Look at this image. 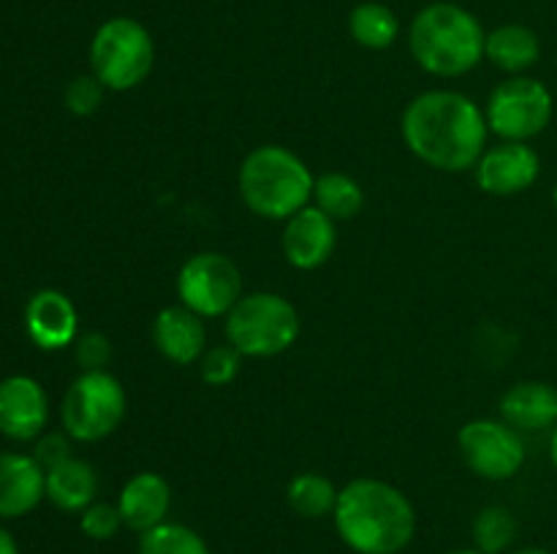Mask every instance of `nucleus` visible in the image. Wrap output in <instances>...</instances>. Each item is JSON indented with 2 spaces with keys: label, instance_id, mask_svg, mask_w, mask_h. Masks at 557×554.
I'll list each match as a JSON object with an SVG mask.
<instances>
[{
  "label": "nucleus",
  "instance_id": "nucleus-20",
  "mask_svg": "<svg viewBox=\"0 0 557 554\" xmlns=\"http://www.w3.org/2000/svg\"><path fill=\"white\" fill-rule=\"evenodd\" d=\"M484 58L495 65V68L506 71V74H517L533 68L542 58V41L536 33L528 25H500L484 38Z\"/></svg>",
  "mask_w": 557,
  "mask_h": 554
},
{
  "label": "nucleus",
  "instance_id": "nucleus-26",
  "mask_svg": "<svg viewBox=\"0 0 557 554\" xmlns=\"http://www.w3.org/2000/svg\"><path fill=\"white\" fill-rule=\"evenodd\" d=\"M243 353L234 345H215L207 348L199 358V373L207 386H228L239 375Z\"/></svg>",
  "mask_w": 557,
  "mask_h": 554
},
{
  "label": "nucleus",
  "instance_id": "nucleus-16",
  "mask_svg": "<svg viewBox=\"0 0 557 554\" xmlns=\"http://www.w3.org/2000/svg\"><path fill=\"white\" fill-rule=\"evenodd\" d=\"M117 508L123 514V525L134 532H147L152 527L169 521V508H172V487L161 473H136L120 489Z\"/></svg>",
  "mask_w": 557,
  "mask_h": 554
},
{
  "label": "nucleus",
  "instance_id": "nucleus-8",
  "mask_svg": "<svg viewBox=\"0 0 557 554\" xmlns=\"http://www.w3.org/2000/svg\"><path fill=\"white\" fill-rule=\"evenodd\" d=\"M555 112L553 92L533 76L500 81L487 101V128L504 141H528L542 134Z\"/></svg>",
  "mask_w": 557,
  "mask_h": 554
},
{
  "label": "nucleus",
  "instance_id": "nucleus-5",
  "mask_svg": "<svg viewBox=\"0 0 557 554\" xmlns=\"http://www.w3.org/2000/svg\"><path fill=\"white\" fill-rule=\"evenodd\" d=\"M299 329L297 307L272 291L245 293L226 315V342L243 356H277L297 342Z\"/></svg>",
  "mask_w": 557,
  "mask_h": 554
},
{
  "label": "nucleus",
  "instance_id": "nucleus-2",
  "mask_svg": "<svg viewBox=\"0 0 557 554\" xmlns=\"http://www.w3.org/2000/svg\"><path fill=\"white\" fill-rule=\"evenodd\" d=\"M337 536L357 554H400L417 532L411 500L381 478H354L337 494Z\"/></svg>",
  "mask_w": 557,
  "mask_h": 554
},
{
  "label": "nucleus",
  "instance_id": "nucleus-19",
  "mask_svg": "<svg viewBox=\"0 0 557 554\" xmlns=\"http://www.w3.org/2000/svg\"><path fill=\"white\" fill-rule=\"evenodd\" d=\"M44 476H47V498L52 500L54 508L74 514V511H85L87 505L96 503L98 476L90 462L69 456L60 465L49 467Z\"/></svg>",
  "mask_w": 557,
  "mask_h": 554
},
{
  "label": "nucleus",
  "instance_id": "nucleus-27",
  "mask_svg": "<svg viewBox=\"0 0 557 554\" xmlns=\"http://www.w3.org/2000/svg\"><path fill=\"white\" fill-rule=\"evenodd\" d=\"M82 532L92 541H109L120 532L123 525V514H120L117 505L112 503H90L85 511H82L79 519Z\"/></svg>",
  "mask_w": 557,
  "mask_h": 554
},
{
  "label": "nucleus",
  "instance_id": "nucleus-33",
  "mask_svg": "<svg viewBox=\"0 0 557 554\" xmlns=\"http://www.w3.org/2000/svg\"><path fill=\"white\" fill-rule=\"evenodd\" d=\"M511 554H553L549 549H542V546H525V549H517V552Z\"/></svg>",
  "mask_w": 557,
  "mask_h": 554
},
{
  "label": "nucleus",
  "instance_id": "nucleus-9",
  "mask_svg": "<svg viewBox=\"0 0 557 554\" xmlns=\"http://www.w3.org/2000/svg\"><path fill=\"white\" fill-rule=\"evenodd\" d=\"M180 304L194 310L201 318L228 315V310L243 299V275L228 255L205 253L190 255L177 275Z\"/></svg>",
  "mask_w": 557,
  "mask_h": 554
},
{
  "label": "nucleus",
  "instance_id": "nucleus-28",
  "mask_svg": "<svg viewBox=\"0 0 557 554\" xmlns=\"http://www.w3.org/2000/svg\"><path fill=\"white\" fill-rule=\"evenodd\" d=\"M103 92H107V87H103L96 76L87 74V76H76V79L65 87L63 98H65V106H69V112L79 114V117H87V114H92L101 109Z\"/></svg>",
  "mask_w": 557,
  "mask_h": 554
},
{
  "label": "nucleus",
  "instance_id": "nucleus-18",
  "mask_svg": "<svg viewBox=\"0 0 557 554\" xmlns=\"http://www.w3.org/2000/svg\"><path fill=\"white\" fill-rule=\"evenodd\" d=\"M500 418L517 432H542L557 424V389L544 380H520L500 396Z\"/></svg>",
  "mask_w": 557,
  "mask_h": 554
},
{
  "label": "nucleus",
  "instance_id": "nucleus-21",
  "mask_svg": "<svg viewBox=\"0 0 557 554\" xmlns=\"http://www.w3.org/2000/svg\"><path fill=\"white\" fill-rule=\"evenodd\" d=\"M313 201L332 221H354L364 206V190L343 172H326L315 177Z\"/></svg>",
  "mask_w": 557,
  "mask_h": 554
},
{
  "label": "nucleus",
  "instance_id": "nucleus-1",
  "mask_svg": "<svg viewBox=\"0 0 557 554\" xmlns=\"http://www.w3.org/2000/svg\"><path fill=\"white\" fill-rule=\"evenodd\" d=\"M403 141L408 150L438 172H468L487 147V117L468 96L430 90L413 98L403 112Z\"/></svg>",
  "mask_w": 557,
  "mask_h": 554
},
{
  "label": "nucleus",
  "instance_id": "nucleus-10",
  "mask_svg": "<svg viewBox=\"0 0 557 554\" xmlns=\"http://www.w3.org/2000/svg\"><path fill=\"white\" fill-rule=\"evenodd\" d=\"M457 445L466 465L487 481H509L525 465V443L520 432L495 418L468 421L457 435Z\"/></svg>",
  "mask_w": 557,
  "mask_h": 554
},
{
  "label": "nucleus",
  "instance_id": "nucleus-15",
  "mask_svg": "<svg viewBox=\"0 0 557 554\" xmlns=\"http://www.w3.org/2000/svg\"><path fill=\"white\" fill-rule=\"evenodd\" d=\"M25 326L30 340L44 351H60L76 340L79 315L74 302L63 291L44 288L27 302Z\"/></svg>",
  "mask_w": 557,
  "mask_h": 554
},
{
  "label": "nucleus",
  "instance_id": "nucleus-30",
  "mask_svg": "<svg viewBox=\"0 0 557 554\" xmlns=\"http://www.w3.org/2000/svg\"><path fill=\"white\" fill-rule=\"evenodd\" d=\"M69 456H74V454H71L69 438H65V435H60V432L44 435V438L36 443V451H33V459H36L38 465L44 467V473H47L49 467L65 462Z\"/></svg>",
  "mask_w": 557,
  "mask_h": 554
},
{
  "label": "nucleus",
  "instance_id": "nucleus-34",
  "mask_svg": "<svg viewBox=\"0 0 557 554\" xmlns=\"http://www.w3.org/2000/svg\"><path fill=\"white\" fill-rule=\"evenodd\" d=\"M449 554H482V552H479V549H455V552Z\"/></svg>",
  "mask_w": 557,
  "mask_h": 554
},
{
  "label": "nucleus",
  "instance_id": "nucleus-13",
  "mask_svg": "<svg viewBox=\"0 0 557 554\" xmlns=\"http://www.w3.org/2000/svg\"><path fill=\"white\" fill-rule=\"evenodd\" d=\"M49 418L47 391L27 375L0 380V432L11 440H33Z\"/></svg>",
  "mask_w": 557,
  "mask_h": 554
},
{
  "label": "nucleus",
  "instance_id": "nucleus-3",
  "mask_svg": "<svg viewBox=\"0 0 557 554\" xmlns=\"http://www.w3.org/2000/svg\"><path fill=\"white\" fill-rule=\"evenodd\" d=\"M484 38L487 33L482 30V22L468 9L457 3H430L413 16L408 47L428 74L451 79L476 68L484 58Z\"/></svg>",
  "mask_w": 557,
  "mask_h": 554
},
{
  "label": "nucleus",
  "instance_id": "nucleus-11",
  "mask_svg": "<svg viewBox=\"0 0 557 554\" xmlns=\"http://www.w3.org/2000/svg\"><path fill=\"white\" fill-rule=\"evenodd\" d=\"M542 174V158L528 141H500L476 163V182L490 196H517Z\"/></svg>",
  "mask_w": 557,
  "mask_h": 554
},
{
  "label": "nucleus",
  "instance_id": "nucleus-29",
  "mask_svg": "<svg viewBox=\"0 0 557 554\" xmlns=\"http://www.w3.org/2000/svg\"><path fill=\"white\" fill-rule=\"evenodd\" d=\"M76 362L85 373H92V369H107L109 358H112V342H109L107 335L101 331H85V335L76 337Z\"/></svg>",
  "mask_w": 557,
  "mask_h": 554
},
{
  "label": "nucleus",
  "instance_id": "nucleus-17",
  "mask_svg": "<svg viewBox=\"0 0 557 554\" xmlns=\"http://www.w3.org/2000/svg\"><path fill=\"white\" fill-rule=\"evenodd\" d=\"M47 498V476L33 456L0 454V519L25 516Z\"/></svg>",
  "mask_w": 557,
  "mask_h": 554
},
{
  "label": "nucleus",
  "instance_id": "nucleus-4",
  "mask_svg": "<svg viewBox=\"0 0 557 554\" xmlns=\"http://www.w3.org/2000/svg\"><path fill=\"white\" fill-rule=\"evenodd\" d=\"M315 177L297 152L264 144L248 152L239 166V196L245 206L267 221H288L313 199Z\"/></svg>",
  "mask_w": 557,
  "mask_h": 554
},
{
  "label": "nucleus",
  "instance_id": "nucleus-35",
  "mask_svg": "<svg viewBox=\"0 0 557 554\" xmlns=\"http://www.w3.org/2000/svg\"><path fill=\"white\" fill-rule=\"evenodd\" d=\"M553 204H555V210H557V182H555V190H553Z\"/></svg>",
  "mask_w": 557,
  "mask_h": 554
},
{
  "label": "nucleus",
  "instance_id": "nucleus-23",
  "mask_svg": "<svg viewBox=\"0 0 557 554\" xmlns=\"http://www.w3.org/2000/svg\"><path fill=\"white\" fill-rule=\"evenodd\" d=\"M348 30L359 47L379 52L397 41L400 22H397L395 11L386 9L384 3H359L348 16Z\"/></svg>",
  "mask_w": 557,
  "mask_h": 554
},
{
  "label": "nucleus",
  "instance_id": "nucleus-7",
  "mask_svg": "<svg viewBox=\"0 0 557 554\" xmlns=\"http://www.w3.org/2000/svg\"><path fill=\"white\" fill-rule=\"evenodd\" d=\"M128 411V396L123 383L107 369L82 373L69 386L60 405V418L69 438L82 443H96L109 438L123 424Z\"/></svg>",
  "mask_w": 557,
  "mask_h": 554
},
{
  "label": "nucleus",
  "instance_id": "nucleus-25",
  "mask_svg": "<svg viewBox=\"0 0 557 554\" xmlns=\"http://www.w3.org/2000/svg\"><path fill=\"white\" fill-rule=\"evenodd\" d=\"M139 554H210L205 538L188 525L163 521L139 536Z\"/></svg>",
  "mask_w": 557,
  "mask_h": 554
},
{
  "label": "nucleus",
  "instance_id": "nucleus-6",
  "mask_svg": "<svg viewBox=\"0 0 557 554\" xmlns=\"http://www.w3.org/2000/svg\"><path fill=\"white\" fill-rule=\"evenodd\" d=\"M152 63L156 43L150 30L131 16H112L92 36L90 68L107 90H134L150 76Z\"/></svg>",
  "mask_w": 557,
  "mask_h": 554
},
{
  "label": "nucleus",
  "instance_id": "nucleus-12",
  "mask_svg": "<svg viewBox=\"0 0 557 554\" xmlns=\"http://www.w3.org/2000/svg\"><path fill=\"white\" fill-rule=\"evenodd\" d=\"M337 242L335 221L319 206H302L286 221L281 234V248L294 269H319L332 255Z\"/></svg>",
  "mask_w": 557,
  "mask_h": 554
},
{
  "label": "nucleus",
  "instance_id": "nucleus-24",
  "mask_svg": "<svg viewBox=\"0 0 557 554\" xmlns=\"http://www.w3.org/2000/svg\"><path fill=\"white\" fill-rule=\"evenodd\" d=\"M517 516L506 505H487L473 519V543L482 554H504L517 541Z\"/></svg>",
  "mask_w": 557,
  "mask_h": 554
},
{
  "label": "nucleus",
  "instance_id": "nucleus-14",
  "mask_svg": "<svg viewBox=\"0 0 557 554\" xmlns=\"http://www.w3.org/2000/svg\"><path fill=\"white\" fill-rule=\"evenodd\" d=\"M152 342L158 353L177 367L199 362L207 348L205 318L185 304H169L152 320Z\"/></svg>",
  "mask_w": 557,
  "mask_h": 554
},
{
  "label": "nucleus",
  "instance_id": "nucleus-32",
  "mask_svg": "<svg viewBox=\"0 0 557 554\" xmlns=\"http://www.w3.org/2000/svg\"><path fill=\"white\" fill-rule=\"evenodd\" d=\"M549 459H553V465L557 470V424L553 427V435H549Z\"/></svg>",
  "mask_w": 557,
  "mask_h": 554
},
{
  "label": "nucleus",
  "instance_id": "nucleus-31",
  "mask_svg": "<svg viewBox=\"0 0 557 554\" xmlns=\"http://www.w3.org/2000/svg\"><path fill=\"white\" fill-rule=\"evenodd\" d=\"M0 554H20L14 536L9 530H3V527H0Z\"/></svg>",
  "mask_w": 557,
  "mask_h": 554
},
{
  "label": "nucleus",
  "instance_id": "nucleus-22",
  "mask_svg": "<svg viewBox=\"0 0 557 554\" xmlns=\"http://www.w3.org/2000/svg\"><path fill=\"white\" fill-rule=\"evenodd\" d=\"M337 494L341 489H335V483L321 473H299L286 487L288 508L302 519H321V516L335 514Z\"/></svg>",
  "mask_w": 557,
  "mask_h": 554
}]
</instances>
